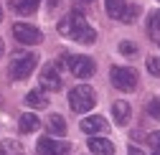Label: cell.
<instances>
[{"label":"cell","instance_id":"6da1fadb","mask_svg":"<svg viewBox=\"0 0 160 155\" xmlns=\"http://www.w3.org/2000/svg\"><path fill=\"white\" fill-rule=\"evenodd\" d=\"M58 33L71 38V41H79V43H94L97 41V31L84 21L82 13H69L61 23H58Z\"/></svg>","mask_w":160,"mask_h":155},{"label":"cell","instance_id":"5bb4252c","mask_svg":"<svg viewBox=\"0 0 160 155\" xmlns=\"http://www.w3.org/2000/svg\"><path fill=\"white\" fill-rule=\"evenodd\" d=\"M21 132H26V135H31V132H36L38 127H41V120L36 117V114H31V112H26V114H21Z\"/></svg>","mask_w":160,"mask_h":155},{"label":"cell","instance_id":"cb8c5ba5","mask_svg":"<svg viewBox=\"0 0 160 155\" xmlns=\"http://www.w3.org/2000/svg\"><path fill=\"white\" fill-rule=\"evenodd\" d=\"M3 51H5V46H3V38H0V56H3Z\"/></svg>","mask_w":160,"mask_h":155},{"label":"cell","instance_id":"4316f807","mask_svg":"<svg viewBox=\"0 0 160 155\" xmlns=\"http://www.w3.org/2000/svg\"><path fill=\"white\" fill-rule=\"evenodd\" d=\"M0 21H3V8H0Z\"/></svg>","mask_w":160,"mask_h":155},{"label":"cell","instance_id":"7a4b0ae2","mask_svg":"<svg viewBox=\"0 0 160 155\" xmlns=\"http://www.w3.org/2000/svg\"><path fill=\"white\" fill-rule=\"evenodd\" d=\"M94 102H97L94 89L87 87V84H79V87H74V89L69 92V104H71V109H74L76 114L89 112V109L94 107Z\"/></svg>","mask_w":160,"mask_h":155},{"label":"cell","instance_id":"2e32d148","mask_svg":"<svg viewBox=\"0 0 160 155\" xmlns=\"http://www.w3.org/2000/svg\"><path fill=\"white\" fill-rule=\"evenodd\" d=\"M48 132L51 135H58V138H64V135H66V122H64L61 114H51V117H48Z\"/></svg>","mask_w":160,"mask_h":155},{"label":"cell","instance_id":"5b68a950","mask_svg":"<svg viewBox=\"0 0 160 155\" xmlns=\"http://www.w3.org/2000/svg\"><path fill=\"white\" fill-rule=\"evenodd\" d=\"M13 36H15V41H21L23 46H36V43L43 41V33L36 26H28V23H15L13 26Z\"/></svg>","mask_w":160,"mask_h":155},{"label":"cell","instance_id":"8fae6325","mask_svg":"<svg viewBox=\"0 0 160 155\" xmlns=\"http://www.w3.org/2000/svg\"><path fill=\"white\" fill-rule=\"evenodd\" d=\"M112 117H114V122H117L119 127H125V125L130 122V104H127L125 99H117V102L112 104Z\"/></svg>","mask_w":160,"mask_h":155},{"label":"cell","instance_id":"277c9868","mask_svg":"<svg viewBox=\"0 0 160 155\" xmlns=\"http://www.w3.org/2000/svg\"><path fill=\"white\" fill-rule=\"evenodd\" d=\"M109 79H112V84H114L119 92H132V89L137 87V74H135V69H130V66H112Z\"/></svg>","mask_w":160,"mask_h":155},{"label":"cell","instance_id":"3957f363","mask_svg":"<svg viewBox=\"0 0 160 155\" xmlns=\"http://www.w3.org/2000/svg\"><path fill=\"white\" fill-rule=\"evenodd\" d=\"M36 69V56L33 53H15L10 61V79H28Z\"/></svg>","mask_w":160,"mask_h":155},{"label":"cell","instance_id":"7c38bea8","mask_svg":"<svg viewBox=\"0 0 160 155\" xmlns=\"http://www.w3.org/2000/svg\"><path fill=\"white\" fill-rule=\"evenodd\" d=\"M26 104L28 107H36V109H43L48 107V97H46V89H33L26 94Z\"/></svg>","mask_w":160,"mask_h":155},{"label":"cell","instance_id":"44dd1931","mask_svg":"<svg viewBox=\"0 0 160 155\" xmlns=\"http://www.w3.org/2000/svg\"><path fill=\"white\" fill-rule=\"evenodd\" d=\"M119 53L132 56V53H135V43H130V41H122V43H119Z\"/></svg>","mask_w":160,"mask_h":155},{"label":"cell","instance_id":"7402d4cb","mask_svg":"<svg viewBox=\"0 0 160 155\" xmlns=\"http://www.w3.org/2000/svg\"><path fill=\"white\" fill-rule=\"evenodd\" d=\"M148 142H150L152 148H160V132H150V135H148Z\"/></svg>","mask_w":160,"mask_h":155},{"label":"cell","instance_id":"603a6c76","mask_svg":"<svg viewBox=\"0 0 160 155\" xmlns=\"http://www.w3.org/2000/svg\"><path fill=\"white\" fill-rule=\"evenodd\" d=\"M127 155H145V152L140 150V148H135V145H130V148H127Z\"/></svg>","mask_w":160,"mask_h":155},{"label":"cell","instance_id":"d4e9b609","mask_svg":"<svg viewBox=\"0 0 160 155\" xmlns=\"http://www.w3.org/2000/svg\"><path fill=\"white\" fill-rule=\"evenodd\" d=\"M56 3H58V0H48V5H56Z\"/></svg>","mask_w":160,"mask_h":155},{"label":"cell","instance_id":"4fadbf2b","mask_svg":"<svg viewBox=\"0 0 160 155\" xmlns=\"http://www.w3.org/2000/svg\"><path fill=\"white\" fill-rule=\"evenodd\" d=\"M38 3H41V0H10V8L18 15H31V13H36Z\"/></svg>","mask_w":160,"mask_h":155},{"label":"cell","instance_id":"9a60e30c","mask_svg":"<svg viewBox=\"0 0 160 155\" xmlns=\"http://www.w3.org/2000/svg\"><path fill=\"white\" fill-rule=\"evenodd\" d=\"M104 5H107V15H109V18L122 21V15H125V10H127L125 0H104Z\"/></svg>","mask_w":160,"mask_h":155},{"label":"cell","instance_id":"ffe728a7","mask_svg":"<svg viewBox=\"0 0 160 155\" xmlns=\"http://www.w3.org/2000/svg\"><path fill=\"white\" fill-rule=\"evenodd\" d=\"M148 71L152 76H160V59H158V56H150V59H148Z\"/></svg>","mask_w":160,"mask_h":155},{"label":"cell","instance_id":"52a82bcc","mask_svg":"<svg viewBox=\"0 0 160 155\" xmlns=\"http://www.w3.org/2000/svg\"><path fill=\"white\" fill-rule=\"evenodd\" d=\"M41 89H46V92H58L61 89V76H58L56 64H46L43 66V71H41Z\"/></svg>","mask_w":160,"mask_h":155},{"label":"cell","instance_id":"83f0119b","mask_svg":"<svg viewBox=\"0 0 160 155\" xmlns=\"http://www.w3.org/2000/svg\"><path fill=\"white\" fill-rule=\"evenodd\" d=\"M84 3H92V0H84Z\"/></svg>","mask_w":160,"mask_h":155},{"label":"cell","instance_id":"484cf974","mask_svg":"<svg viewBox=\"0 0 160 155\" xmlns=\"http://www.w3.org/2000/svg\"><path fill=\"white\" fill-rule=\"evenodd\" d=\"M152 155H160V148H155V152H152Z\"/></svg>","mask_w":160,"mask_h":155},{"label":"cell","instance_id":"ac0fdd59","mask_svg":"<svg viewBox=\"0 0 160 155\" xmlns=\"http://www.w3.org/2000/svg\"><path fill=\"white\" fill-rule=\"evenodd\" d=\"M137 15H140V8H137V5H127L125 15H122V23H135Z\"/></svg>","mask_w":160,"mask_h":155},{"label":"cell","instance_id":"8992f818","mask_svg":"<svg viewBox=\"0 0 160 155\" xmlns=\"http://www.w3.org/2000/svg\"><path fill=\"white\" fill-rule=\"evenodd\" d=\"M66 64H69V69H71V74L76 79H89V76H94V61L89 56H69Z\"/></svg>","mask_w":160,"mask_h":155},{"label":"cell","instance_id":"9c48e42d","mask_svg":"<svg viewBox=\"0 0 160 155\" xmlns=\"http://www.w3.org/2000/svg\"><path fill=\"white\" fill-rule=\"evenodd\" d=\"M79 127H82L87 135H92V138H94V135H102V132H107V127H109V125H107V120H104V117L94 114V117H84Z\"/></svg>","mask_w":160,"mask_h":155},{"label":"cell","instance_id":"e0dca14e","mask_svg":"<svg viewBox=\"0 0 160 155\" xmlns=\"http://www.w3.org/2000/svg\"><path fill=\"white\" fill-rule=\"evenodd\" d=\"M148 31L152 38H160V10L150 15V23H148Z\"/></svg>","mask_w":160,"mask_h":155},{"label":"cell","instance_id":"d6986e66","mask_svg":"<svg viewBox=\"0 0 160 155\" xmlns=\"http://www.w3.org/2000/svg\"><path fill=\"white\" fill-rule=\"evenodd\" d=\"M148 112L152 114L155 120H160V97H155V99H150V102H148Z\"/></svg>","mask_w":160,"mask_h":155},{"label":"cell","instance_id":"ba28073f","mask_svg":"<svg viewBox=\"0 0 160 155\" xmlns=\"http://www.w3.org/2000/svg\"><path fill=\"white\" fill-rule=\"evenodd\" d=\"M38 155H69V142H58L53 138L38 140Z\"/></svg>","mask_w":160,"mask_h":155},{"label":"cell","instance_id":"30bf717a","mask_svg":"<svg viewBox=\"0 0 160 155\" xmlns=\"http://www.w3.org/2000/svg\"><path fill=\"white\" fill-rule=\"evenodd\" d=\"M87 145H89V150L94 155H114V145L107 138H97V135H94V138H89Z\"/></svg>","mask_w":160,"mask_h":155}]
</instances>
